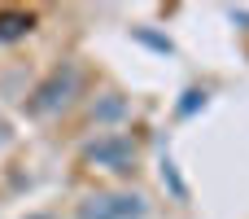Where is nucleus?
I'll use <instances>...</instances> for the list:
<instances>
[{
	"label": "nucleus",
	"instance_id": "nucleus-1",
	"mask_svg": "<svg viewBox=\"0 0 249 219\" xmlns=\"http://www.w3.org/2000/svg\"><path fill=\"white\" fill-rule=\"evenodd\" d=\"M79 92H83V66H79V61H61V66H53V70L31 88L26 110H31L35 119H48V114L70 110Z\"/></svg>",
	"mask_w": 249,
	"mask_h": 219
},
{
	"label": "nucleus",
	"instance_id": "nucleus-2",
	"mask_svg": "<svg viewBox=\"0 0 249 219\" xmlns=\"http://www.w3.org/2000/svg\"><path fill=\"white\" fill-rule=\"evenodd\" d=\"M83 162L114 171V176H127V171H136V140L127 132H101L96 140L83 145Z\"/></svg>",
	"mask_w": 249,
	"mask_h": 219
},
{
	"label": "nucleus",
	"instance_id": "nucleus-3",
	"mask_svg": "<svg viewBox=\"0 0 249 219\" xmlns=\"http://www.w3.org/2000/svg\"><path fill=\"white\" fill-rule=\"evenodd\" d=\"M149 215V202L140 193H127V189H114V193H92L79 202L74 219H144Z\"/></svg>",
	"mask_w": 249,
	"mask_h": 219
},
{
	"label": "nucleus",
	"instance_id": "nucleus-4",
	"mask_svg": "<svg viewBox=\"0 0 249 219\" xmlns=\"http://www.w3.org/2000/svg\"><path fill=\"white\" fill-rule=\"evenodd\" d=\"M35 31V13L31 9H0V44H18Z\"/></svg>",
	"mask_w": 249,
	"mask_h": 219
},
{
	"label": "nucleus",
	"instance_id": "nucleus-5",
	"mask_svg": "<svg viewBox=\"0 0 249 219\" xmlns=\"http://www.w3.org/2000/svg\"><path fill=\"white\" fill-rule=\"evenodd\" d=\"M123 114H127V101H123L118 92H105V101L92 105V119H96V123H114V119H123Z\"/></svg>",
	"mask_w": 249,
	"mask_h": 219
},
{
	"label": "nucleus",
	"instance_id": "nucleus-6",
	"mask_svg": "<svg viewBox=\"0 0 249 219\" xmlns=\"http://www.w3.org/2000/svg\"><path fill=\"white\" fill-rule=\"evenodd\" d=\"M184 97H188V101H179V114H184V119H188L197 105H206V92H197V88H193V92H184Z\"/></svg>",
	"mask_w": 249,
	"mask_h": 219
},
{
	"label": "nucleus",
	"instance_id": "nucleus-7",
	"mask_svg": "<svg viewBox=\"0 0 249 219\" xmlns=\"http://www.w3.org/2000/svg\"><path fill=\"white\" fill-rule=\"evenodd\" d=\"M9 140H13V127H9V119H4V114H0V149H4V145H9Z\"/></svg>",
	"mask_w": 249,
	"mask_h": 219
},
{
	"label": "nucleus",
	"instance_id": "nucleus-8",
	"mask_svg": "<svg viewBox=\"0 0 249 219\" xmlns=\"http://www.w3.org/2000/svg\"><path fill=\"white\" fill-rule=\"evenodd\" d=\"M26 219H53V215H26Z\"/></svg>",
	"mask_w": 249,
	"mask_h": 219
}]
</instances>
